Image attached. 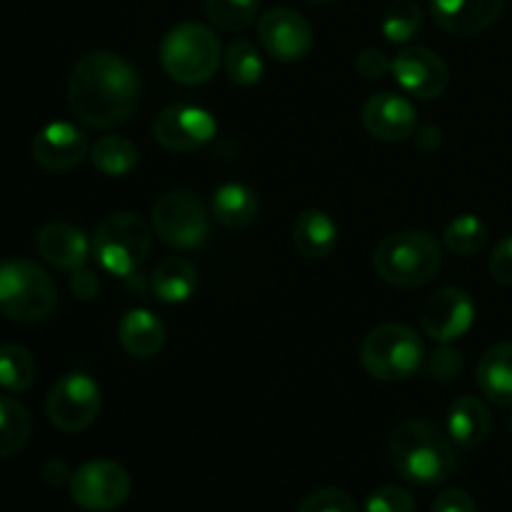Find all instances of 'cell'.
Returning a JSON list of instances; mask_svg holds the SVG:
<instances>
[{"mask_svg":"<svg viewBox=\"0 0 512 512\" xmlns=\"http://www.w3.org/2000/svg\"><path fill=\"white\" fill-rule=\"evenodd\" d=\"M140 83L133 65L108 50L83 55L68 78V103L88 128L125 123L138 105Z\"/></svg>","mask_w":512,"mask_h":512,"instance_id":"1","label":"cell"},{"mask_svg":"<svg viewBox=\"0 0 512 512\" xmlns=\"http://www.w3.org/2000/svg\"><path fill=\"white\" fill-rule=\"evenodd\" d=\"M390 463L398 475L420 488L445 483L458 468L453 440L425 420H405L390 435Z\"/></svg>","mask_w":512,"mask_h":512,"instance_id":"2","label":"cell"},{"mask_svg":"<svg viewBox=\"0 0 512 512\" xmlns=\"http://www.w3.org/2000/svg\"><path fill=\"white\" fill-rule=\"evenodd\" d=\"M375 273L395 288H420L443 268V250L425 230L385 235L373 255Z\"/></svg>","mask_w":512,"mask_h":512,"instance_id":"3","label":"cell"},{"mask_svg":"<svg viewBox=\"0 0 512 512\" xmlns=\"http://www.w3.org/2000/svg\"><path fill=\"white\" fill-rule=\"evenodd\" d=\"M58 293L50 275L25 258L0 263V313L13 323L33 325L53 315Z\"/></svg>","mask_w":512,"mask_h":512,"instance_id":"4","label":"cell"},{"mask_svg":"<svg viewBox=\"0 0 512 512\" xmlns=\"http://www.w3.org/2000/svg\"><path fill=\"white\" fill-rule=\"evenodd\" d=\"M153 233L135 213H113L95 228L90 253L113 278H133L150 255Z\"/></svg>","mask_w":512,"mask_h":512,"instance_id":"5","label":"cell"},{"mask_svg":"<svg viewBox=\"0 0 512 512\" xmlns=\"http://www.w3.org/2000/svg\"><path fill=\"white\" fill-rule=\"evenodd\" d=\"M160 60L173 80L183 85H200L218 73L223 50L218 35L208 25L188 20L168 30L160 43Z\"/></svg>","mask_w":512,"mask_h":512,"instance_id":"6","label":"cell"},{"mask_svg":"<svg viewBox=\"0 0 512 512\" xmlns=\"http://www.w3.org/2000/svg\"><path fill=\"white\" fill-rule=\"evenodd\" d=\"M425 348L420 335L403 323H385L370 330L360 345V360L368 375L398 383L423 368Z\"/></svg>","mask_w":512,"mask_h":512,"instance_id":"7","label":"cell"},{"mask_svg":"<svg viewBox=\"0 0 512 512\" xmlns=\"http://www.w3.org/2000/svg\"><path fill=\"white\" fill-rule=\"evenodd\" d=\"M153 230L170 248L193 250L210 233L208 210L188 190H168L153 203Z\"/></svg>","mask_w":512,"mask_h":512,"instance_id":"8","label":"cell"},{"mask_svg":"<svg viewBox=\"0 0 512 512\" xmlns=\"http://www.w3.org/2000/svg\"><path fill=\"white\" fill-rule=\"evenodd\" d=\"M100 405H103L100 385L85 373H68L55 380L50 388L45 410H48V420L58 430L80 433L95 423Z\"/></svg>","mask_w":512,"mask_h":512,"instance_id":"9","label":"cell"},{"mask_svg":"<svg viewBox=\"0 0 512 512\" xmlns=\"http://www.w3.org/2000/svg\"><path fill=\"white\" fill-rule=\"evenodd\" d=\"M70 498L88 512L118 510L130 495V475L115 460H88L73 470L68 483Z\"/></svg>","mask_w":512,"mask_h":512,"instance_id":"10","label":"cell"},{"mask_svg":"<svg viewBox=\"0 0 512 512\" xmlns=\"http://www.w3.org/2000/svg\"><path fill=\"white\" fill-rule=\"evenodd\" d=\"M218 133L213 115L198 105H170L153 120V135L165 150L193 153L205 148Z\"/></svg>","mask_w":512,"mask_h":512,"instance_id":"11","label":"cell"},{"mask_svg":"<svg viewBox=\"0 0 512 512\" xmlns=\"http://www.w3.org/2000/svg\"><path fill=\"white\" fill-rule=\"evenodd\" d=\"M258 40L270 58L298 63L313 50V28L293 8H273L258 20Z\"/></svg>","mask_w":512,"mask_h":512,"instance_id":"12","label":"cell"},{"mask_svg":"<svg viewBox=\"0 0 512 512\" xmlns=\"http://www.w3.org/2000/svg\"><path fill=\"white\" fill-rule=\"evenodd\" d=\"M390 73L405 93L418 100L440 98L450 83V70L445 60L423 45H410L400 50L390 63Z\"/></svg>","mask_w":512,"mask_h":512,"instance_id":"13","label":"cell"},{"mask_svg":"<svg viewBox=\"0 0 512 512\" xmlns=\"http://www.w3.org/2000/svg\"><path fill=\"white\" fill-rule=\"evenodd\" d=\"M423 330L438 343L460 340L475 323V303L463 288H440L430 293L420 313Z\"/></svg>","mask_w":512,"mask_h":512,"instance_id":"14","label":"cell"},{"mask_svg":"<svg viewBox=\"0 0 512 512\" xmlns=\"http://www.w3.org/2000/svg\"><path fill=\"white\" fill-rule=\"evenodd\" d=\"M363 125L373 138L385 143H400L413 138L418 125V110L405 95L398 93H375L363 105Z\"/></svg>","mask_w":512,"mask_h":512,"instance_id":"15","label":"cell"},{"mask_svg":"<svg viewBox=\"0 0 512 512\" xmlns=\"http://www.w3.org/2000/svg\"><path fill=\"white\" fill-rule=\"evenodd\" d=\"M88 155V138L83 130L65 120L43 125L33 138L35 163L50 173H65L83 163Z\"/></svg>","mask_w":512,"mask_h":512,"instance_id":"16","label":"cell"},{"mask_svg":"<svg viewBox=\"0 0 512 512\" xmlns=\"http://www.w3.org/2000/svg\"><path fill=\"white\" fill-rule=\"evenodd\" d=\"M505 0H430L435 23L453 35L488 30L503 15Z\"/></svg>","mask_w":512,"mask_h":512,"instance_id":"17","label":"cell"},{"mask_svg":"<svg viewBox=\"0 0 512 512\" xmlns=\"http://www.w3.org/2000/svg\"><path fill=\"white\" fill-rule=\"evenodd\" d=\"M35 245H38V253L45 263L65 270V273H73L88 263V238H85L83 230L70 223H45L38 230Z\"/></svg>","mask_w":512,"mask_h":512,"instance_id":"18","label":"cell"},{"mask_svg":"<svg viewBox=\"0 0 512 512\" xmlns=\"http://www.w3.org/2000/svg\"><path fill=\"white\" fill-rule=\"evenodd\" d=\"M493 418L488 405L473 395H463L448 410V438L460 450H475L488 440Z\"/></svg>","mask_w":512,"mask_h":512,"instance_id":"19","label":"cell"},{"mask_svg":"<svg viewBox=\"0 0 512 512\" xmlns=\"http://www.w3.org/2000/svg\"><path fill=\"white\" fill-rule=\"evenodd\" d=\"M118 338L125 353L133 355V358H153L165 345V325L150 310L133 308L120 320Z\"/></svg>","mask_w":512,"mask_h":512,"instance_id":"20","label":"cell"},{"mask_svg":"<svg viewBox=\"0 0 512 512\" xmlns=\"http://www.w3.org/2000/svg\"><path fill=\"white\" fill-rule=\"evenodd\" d=\"M475 380L490 403L512 408V340L485 350L475 370Z\"/></svg>","mask_w":512,"mask_h":512,"instance_id":"21","label":"cell"},{"mask_svg":"<svg viewBox=\"0 0 512 512\" xmlns=\"http://www.w3.org/2000/svg\"><path fill=\"white\" fill-rule=\"evenodd\" d=\"M293 243L305 258H328L338 245V225L325 210H303L293 223Z\"/></svg>","mask_w":512,"mask_h":512,"instance_id":"22","label":"cell"},{"mask_svg":"<svg viewBox=\"0 0 512 512\" xmlns=\"http://www.w3.org/2000/svg\"><path fill=\"white\" fill-rule=\"evenodd\" d=\"M213 218L218 220L223 228L240 230L248 228L255 218H258L260 200L248 185L243 183H225L215 190L213 195Z\"/></svg>","mask_w":512,"mask_h":512,"instance_id":"23","label":"cell"},{"mask_svg":"<svg viewBox=\"0 0 512 512\" xmlns=\"http://www.w3.org/2000/svg\"><path fill=\"white\" fill-rule=\"evenodd\" d=\"M150 288H153L155 298L163 303H185L198 290V270L185 258L170 255V258L160 260L158 268L153 270Z\"/></svg>","mask_w":512,"mask_h":512,"instance_id":"24","label":"cell"},{"mask_svg":"<svg viewBox=\"0 0 512 512\" xmlns=\"http://www.w3.org/2000/svg\"><path fill=\"white\" fill-rule=\"evenodd\" d=\"M90 163L108 178L128 175L138 165V148L123 135H105L90 148Z\"/></svg>","mask_w":512,"mask_h":512,"instance_id":"25","label":"cell"},{"mask_svg":"<svg viewBox=\"0 0 512 512\" xmlns=\"http://www.w3.org/2000/svg\"><path fill=\"white\" fill-rule=\"evenodd\" d=\"M443 243L450 253L470 258V255H478L488 248L490 228L485 225V220L478 218V215H458V218L450 220L448 228H445Z\"/></svg>","mask_w":512,"mask_h":512,"instance_id":"26","label":"cell"},{"mask_svg":"<svg viewBox=\"0 0 512 512\" xmlns=\"http://www.w3.org/2000/svg\"><path fill=\"white\" fill-rule=\"evenodd\" d=\"M30 438V413L15 398L0 395V460L13 458Z\"/></svg>","mask_w":512,"mask_h":512,"instance_id":"27","label":"cell"},{"mask_svg":"<svg viewBox=\"0 0 512 512\" xmlns=\"http://www.w3.org/2000/svg\"><path fill=\"white\" fill-rule=\"evenodd\" d=\"M35 380V360L23 345H0V388L8 393H23Z\"/></svg>","mask_w":512,"mask_h":512,"instance_id":"28","label":"cell"},{"mask_svg":"<svg viewBox=\"0 0 512 512\" xmlns=\"http://www.w3.org/2000/svg\"><path fill=\"white\" fill-rule=\"evenodd\" d=\"M225 73L235 85H255L263 78V58L250 40L238 38L228 45L223 55Z\"/></svg>","mask_w":512,"mask_h":512,"instance_id":"29","label":"cell"},{"mask_svg":"<svg viewBox=\"0 0 512 512\" xmlns=\"http://www.w3.org/2000/svg\"><path fill=\"white\" fill-rule=\"evenodd\" d=\"M423 28V8L415 0H393L383 15V35L388 43H408Z\"/></svg>","mask_w":512,"mask_h":512,"instance_id":"30","label":"cell"},{"mask_svg":"<svg viewBox=\"0 0 512 512\" xmlns=\"http://www.w3.org/2000/svg\"><path fill=\"white\" fill-rule=\"evenodd\" d=\"M260 0H205L210 23L228 33H240L258 18Z\"/></svg>","mask_w":512,"mask_h":512,"instance_id":"31","label":"cell"},{"mask_svg":"<svg viewBox=\"0 0 512 512\" xmlns=\"http://www.w3.org/2000/svg\"><path fill=\"white\" fill-rule=\"evenodd\" d=\"M365 512H415V498L398 485H383L368 495Z\"/></svg>","mask_w":512,"mask_h":512,"instance_id":"32","label":"cell"},{"mask_svg":"<svg viewBox=\"0 0 512 512\" xmlns=\"http://www.w3.org/2000/svg\"><path fill=\"white\" fill-rule=\"evenodd\" d=\"M295 512H358L355 500L340 488L313 490Z\"/></svg>","mask_w":512,"mask_h":512,"instance_id":"33","label":"cell"},{"mask_svg":"<svg viewBox=\"0 0 512 512\" xmlns=\"http://www.w3.org/2000/svg\"><path fill=\"white\" fill-rule=\"evenodd\" d=\"M428 373L435 380H443V383H450V380L458 378L463 373V355H460V350L450 348V343H440V348H435L430 353Z\"/></svg>","mask_w":512,"mask_h":512,"instance_id":"34","label":"cell"},{"mask_svg":"<svg viewBox=\"0 0 512 512\" xmlns=\"http://www.w3.org/2000/svg\"><path fill=\"white\" fill-rule=\"evenodd\" d=\"M490 275L495 283L512 288V235L500 240L490 255Z\"/></svg>","mask_w":512,"mask_h":512,"instance_id":"35","label":"cell"},{"mask_svg":"<svg viewBox=\"0 0 512 512\" xmlns=\"http://www.w3.org/2000/svg\"><path fill=\"white\" fill-rule=\"evenodd\" d=\"M390 63H393V60H388V55H385L383 50L365 48L363 53L358 55V60H355V68H358V73L363 75V78L375 80L383 78V75L388 73Z\"/></svg>","mask_w":512,"mask_h":512,"instance_id":"36","label":"cell"},{"mask_svg":"<svg viewBox=\"0 0 512 512\" xmlns=\"http://www.w3.org/2000/svg\"><path fill=\"white\" fill-rule=\"evenodd\" d=\"M433 512H478V505L465 490L448 488L435 498Z\"/></svg>","mask_w":512,"mask_h":512,"instance_id":"37","label":"cell"},{"mask_svg":"<svg viewBox=\"0 0 512 512\" xmlns=\"http://www.w3.org/2000/svg\"><path fill=\"white\" fill-rule=\"evenodd\" d=\"M70 290H73V295L78 300H93L100 293V280L95 278L93 270H88L83 265V268L70 273Z\"/></svg>","mask_w":512,"mask_h":512,"instance_id":"38","label":"cell"},{"mask_svg":"<svg viewBox=\"0 0 512 512\" xmlns=\"http://www.w3.org/2000/svg\"><path fill=\"white\" fill-rule=\"evenodd\" d=\"M70 478H73V473H70L68 465L60 463V460H48V463L43 465V480L50 488H63V485L70 483Z\"/></svg>","mask_w":512,"mask_h":512,"instance_id":"39","label":"cell"},{"mask_svg":"<svg viewBox=\"0 0 512 512\" xmlns=\"http://www.w3.org/2000/svg\"><path fill=\"white\" fill-rule=\"evenodd\" d=\"M415 143L423 150H438L443 145V133L435 125H423V128L415 130Z\"/></svg>","mask_w":512,"mask_h":512,"instance_id":"40","label":"cell"},{"mask_svg":"<svg viewBox=\"0 0 512 512\" xmlns=\"http://www.w3.org/2000/svg\"><path fill=\"white\" fill-rule=\"evenodd\" d=\"M313 3H333V0H313Z\"/></svg>","mask_w":512,"mask_h":512,"instance_id":"41","label":"cell"},{"mask_svg":"<svg viewBox=\"0 0 512 512\" xmlns=\"http://www.w3.org/2000/svg\"><path fill=\"white\" fill-rule=\"evenodd\" d=\"M510 430H512V420H510Z\"/></svg>","mask_w":512,"mask_h":512,"instance_id":"42","label":"cell"}]
</instances>
